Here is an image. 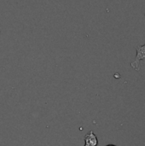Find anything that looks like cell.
Instances as JSON below:
<instances>
[{
    "label": "cell",
    "mask_w": 145,
    "mask_h": 146,
    "mask_svg": "<svg viewBox=\"0 0 145 146\" xmlns=\"http://www.w3.org/2000/svg\"><path fill=\"white\" fill-rule=\"evenodd\" d=\"M136 50H137V56H136V59L134 60V62H132L131 63V65L135 70L139 71L140 61L145 60V44L143 46H137Z\"/></svg>",
    "instance_id": "obj_1"
},
{
    "label": "cell",
    "mask_w": 145,
    "mask_h": 146,
    "mask_svg": "<svg viewBox=\"0 0 145 146\" xmlns=\"http://www.w3.org/2000/svg\"><path fill=\"white\" fill-rule=\"evenodd\" d=\"M106 146H115V145H106Z\"/></svg>",
    "instance_id": "obj_3"
},
{
    "label": "cell",
    "mask_w": 145,
    "mask_h": 146,
    "mask_svg": "<svg viewBox=\"0 0 145 146\" xmlns=\"http://www.w3.org/2000/svg\"><path fill=\"white\" fill-rule=\"evenodd\" d=\"M85 146H97L98 140L93 131H90L85 136Z\"/></svg>",
    "instance_id": "obj_2"
}]
</instances>
